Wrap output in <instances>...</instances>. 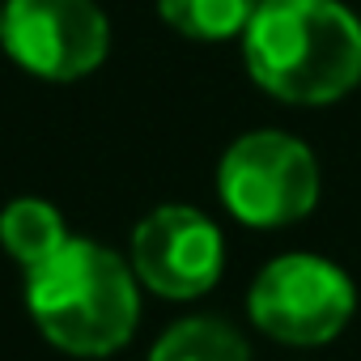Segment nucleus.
<instances>
[{"instance_id":"obj_1","label":"nucleus","mask_w":361,"mask_h":361,"mask_svg":"<svg viewBox=\"0 0 361 361\" xmlns=\"http://www.w3.org/2000/svg\"><path fill=\"white\" fill-rule=\"evenodd\" d=\"M243 60L272 98L327 106L361 81V22L340 0H264L243 30Z\"/></svg>"},{"instance_id":"obj_2","label":"nucleus","mask_w":361,"mask_h":361,"mask_svg":"<svg viewBox=\"0 0 361 361\" xmlns=\"http://www.w3.org/2000/svg\"><path fill=\"white\" fill-rule=\"evenodd\" d=\"M26 306L60 353L106 357L136 331V272L102 243L68 238L51 259L26 272Z\"/></svg>"},{"instance_id":"obj_3","label":"nucleus","mask_w":361,"mask_h":361,"mask_svg":"<svg viewBox=\"0 0 361 361\" xmlns=\"http://www.w3.org/2000/svg\"><path fill=\"white\" fill-rule=\"evenodd\" d=\"M217 192L243 226L281 230L314 209L319 166L314 153L289 132H247L217 166Z\"/></svg>"},{"instance_id":"obj_4","label":"nucleus","mask_w":361,"mask_h":361,"mask_svg":"<svg viewBox=\"0 0 361 361\" xmlns=\"http://www.w3.org/2000/svg\"><path fill=\"white\" fill-rule=\"evenodd\" d=\"M247 310L264 336L281 344L314 348L348 327L357 310V293L336 264L319 255H281L255 276Z\"/></svg>"},{"instance_id":"obj_5","label":"nucleus","mask_w":361,"mask_h":361,"mask_svg":"<svg viewBox=\"0 0 361 361\" xmlns=\"http://www.w3.org/2000/svg\"><path fill=\"white\" fill-rule=\"evenodd\" d=\"M106 18L94 0H5V51L43 81H81L106 60Z\"/></svg>"},{"instance_id":"obj_6","label":"nucleus","mask_w":361,"mask_h":361,"mask_svg":"<svg viewBox=\"0 0 361 361\" xmlns=\"http://www.w3.org/2000/svg\"><path fill=\"white\" fill-rule=\"evenodd\" d=\"M226 268L221 230L188 204L153 209L132 234V272L161 298L188 302L217 285Z\"/></svg>"},{"instance_id":"obj_7","label":"nucleus","mask_w":361,"mask_h":361,"mask_svg":"<svg viewBox=\"0 0 361 361\" xmlns=\"http://www.w3.org/2000/svg\"><path fill=\"white\" fill-rule=\"evenodd\" d=\"M64 243H68L64 217L47 200L22 196V200L5 204V213H0V247H5V255L18 259L26 272L39 268L43 259H51Z\"/></svg>"},{"instance_id":"obj_8","label":"nucleus","mask_w":361,"mask_h":361,"mask_svg":"<svg viewBox=\"0 0 361 361\" xmlns=\"http://www.w3.org/2000/svg\"><path fill=\"white\" fill-rule=\"evenodd\" d=\"M149 361H251V348L226 319L196 314L174 323L153 344Z\"/></svg>"},{"instance_id":"obj_9","label":"nucleus","mask_w":361,"mask_h":361,"mask_svg":"<svg viewBox=\"0 0 361 361\" xmlns=\"http://www.w3.org/2000/svg\"><path fill=\"white\" fill-rule=\"evenodd\" d=\"M259 5L264 0H157V13L183 39L221 43V39H238Z\"/></svg>"},{"instance_id":"obj_10","label":"nucleus","mask_w":361,"mask_h":361,"mask_svg":"<svg viewBox=\"0 0 361 361\" xmlns=\"http://www.w3.org/2000/svg\"><path fill=\"white\" fill-rule=\"evenodd\" d=\"M0 47H5V5H0Z\"/></svg>"}]
</instances>
